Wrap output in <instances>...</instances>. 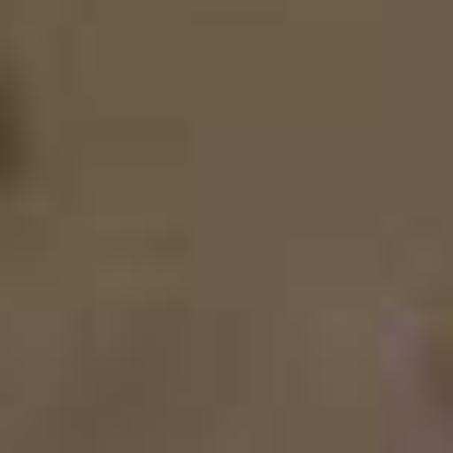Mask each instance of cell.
Here are the masks:
<instances>
[{"mask_svg": "<svg viewBox=\"0 0 453 453\" xmlns=\"http://www.w3.org/2000/svg\"><path fill=\"white\" fill-rule=\"evenodd\" d=\"M418 382H430L441 406H453V274L430 287V311H418Z\"/></svg>", "mask_w": 453, "mask_h": 453, "instance_id": "1", "label": "cell"}]
</instances>
